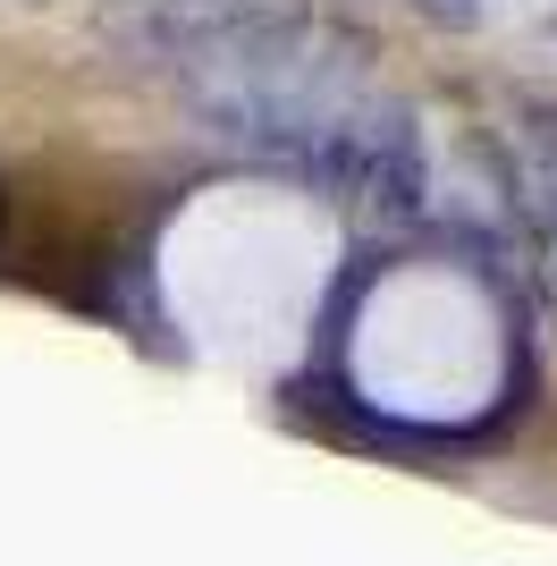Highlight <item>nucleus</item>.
Segmentation results:
<instances>
[{
	"label": "nucleus",
	"mask_w": 557,
	"mask_h": 566,
	"mask_svg": "<svg viewBox=\"0 0 557 566\" xmlns=\"http://www.w3.org/2000/svg\"><path fill=\"white\" fill-rule=\"evenodd\" d=\"M422 18L431 25H456V34H473V25H482V0H414Z\"/></svg>",
	"instance_id": "1"
}]
</instances>
